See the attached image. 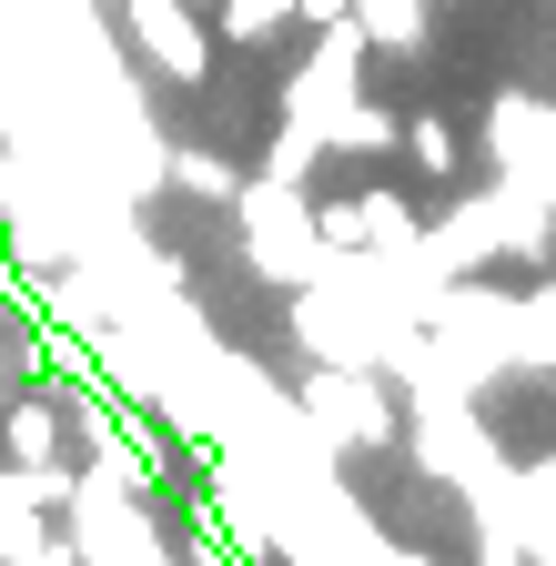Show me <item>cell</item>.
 <instances>
[{"label":"cell","mask_w":556,"mask_h":566,"mask_svg":"<svg viewBox=\"0 0 556 566\" xmlns=\"http://www.w3.org/2000/svg\"><path fill=\"white\" fill-rule=\"evenodd\" d=\"M405 446H415V465H426L436 485H455V495L506 485V455H496V436L475 424V395H436V405H415V415H405Z\"/></svg>","instance_id":"obj_4"},{"label":"cell","mask_w":556,"mask_h":566,"mask_svg":"<svg viewBox=\"0 0 556 566\" xmlns=\"http://www.w3.org/2000/svg\"><path fill=\"white\" fill-rule=\"evenodd\" d=\"M223 41H284L294 31V0H223Z\"/></svg>","instance_id":"obj_13"},{"label":"cell","mask_w":556,"mask_h":566,"mask_svg":"<svg viewBox=\"0 0 556 566\" xmlns=\"http://www.w3.org/2000/svg\"><path fill=\"white\" fill-rule=\"evenodd\" d=\"M172 556H182V566H243V556H233V546H223L213 526H202V516H182V536H172Z\"/></svg>","instance_id":"obj_16"},{"label":"cell","mask_w":556,"mask_h":566,"mask_svg":"<svg viewBox=\"0 0 556 566\" xmlns=\"http://www.w3.org/2000/svg\"><path fill=\"white\" fill-rule=\"evenodd\" d=\"M172 566H182V556H172Z\"/></svg>","instance_id":"obj_21"},{"label":"cell","mask_w":556,"mask_h":566,"mask_svg":"<svg viewBox=\"0 0 556 566\" xmlns=\"http://www.w3.org/2000/svg\"><path fill=\"white\" fill-rule=\"evenodd\" d=\"M294 415H304V436L334 446V455H375V446L405 436V415H395V395H385L375 365H314L294 385Z\"/></svg>","instance_id":"obj_2"},{"label":"cell","mask_w":556,"mask_h":566,"mask_svg":"<svg viewBox=\"0 0 556 566\" xmlns=\"http://www.w3.org/2000/svg\"><path fill=\"white\" fill-rule=\"evenodd\" d=\"M294 21H304V31H324V21H355V0H294Z\"/></svg>","instance_id":"obj_18"},{"label":"cell","mask_w":556,"mask_h":566,"mask_svg":"<svg viewBox=\"0 0 556 566\" xmlns=\"http://www.w3.org/2000/svg\"><path fill=\"white\" fill-rule=\"evenodd\" d=\"M324 153H334V142H324L314 122H284V132H273V153H263V172H284V182H304V172H314Z\"/></svg>","instance_id":"obj_14"},{"label":"cell","mask_w":556,"mask_h":566,"mask_svg":"<svg viewBox=\"0 0 556 566\" xmlns=\"http://www.w3.org/2000/svg\"><path fill=\"white\" fill-rule=\"evenodd\" d=\"M61 446H72V424H61L51 395H11L0 405V455L11 465H61Z\"/></svg>","instance_id":"obj_9"},{"label":"cell","mask_w":556,"mask_h":566,"mask_svg":"<svg viewBox=\"0 0 556 566\" xmlns=\"http://www.w3.org/2000/svg\"><path fill=\"white\" fill-rule=\"evenodd\" d=\"M365 51H375V41H365L355 21H324V31H314V61L284 82V122H314V132L334 142V122H344V112L375 102V92H365Z\"/></svg>","instance_id":"obj_5"},{"label":"cell","mask_w":556,"mask_h":566,"mask_svg":"<svg viewBox=\"0 0 556 566\" xmlns=\"http://www.w3.org/2000/svg\"><path fill=\"white\" fill-rule=\"evenodd\" d=\"M172 192H182V202H233V192H243V172H233V163H213V153H172Z\"/></svg>","instance_id":"obj_11"},{"label":"cell","mask_w":556,"mask_h":566,"mask_svg":"<svg viewBox=\"0 0 556 566\" xmlns=\"http://www.w3.org/2000/svg\"><path fill=\"white\" fill-rule=\"evenodd\" d=\"M0 11H11V0H0Z\"/></svg>","instance_id":"obj_20"},{"label":"cell","mask_w":556,"mask_h":566,"mask_svg":"<svg viewBox=\"0 0 556 566\" xmlns=\"http://www.w3.org/2000/svg\"><path fill=\"white\" fill-rule=\"evenodd\" d=\"M314 223H324V253H415V243H426V212H415L395 182H375V192H355V202H324L314 212Z\"/></svg>","instance_id":"obj_7"},{"label":"cell","mask_w":556,"mask_h":566,"mask_svg":"<svg viewBox=\"0 0 556 566\" xmlns=\"http://www.w3.org/2000/svg\"><path fill=\"white\" fill-rule=\"evenodd\" d=\"M233 233H243V263L263 283H284V294H304V283L324 273V223H314V192L284 182V172H253L233 192Z\"/></svg>","instance_id":"obj_1"},{"label":"cell","mask_w":556,"mask_h":566,"mask_svg":"<svg viewBox=\"0 0 556 566\" xmlns=\"http://www.w3.org/2000/svg\"><path fill=\"white\" fill-rule=\"evenodd\" d=\"M202 526H213L243 566H273V495L243 475V465H213V495H202V506H192Z\"/></svg>","instance_id":"obj_8"},{"label":"cell","mask_w":556,"mask_h":566,"mask_svg":"<svg viewBox=\"0 0 556 566\" xmlns=\"http://www.w3.org/2000/svg\"><path fill=\"white\" fill-rule=\"evenodd\" d=\"M122 51L143 61V71H162V82H202V71H213V21L192 11V0H122Z\"/></svg>","instance_id":"obj_6"},{"label":"cell","mask_w":556,"mask_h":566,"mask_svg":"<svg viewBox=\"0 0 556 566\" xmlns=\"http://www.w3.org/2000/svg\"><path fill=\"white\" fill-rule=\"evenodd\" d=\"M426 11L436 0H355V31L375 51H426Z\"/></svg>","instance_id":"obj_10"},{"label":"cell","mask_w":556,"mask_h":566,"mask_svg":"<svg viewBox=\"0 0 556 566\" xmlns=\"http://www.w3.org/2000/svg\"><path fill=\"white\" fill-rule=\"evenodd\" d=\"M72 546H82V566H172V526L153 516V495H132V485H112L102 465H82V485H72Z\"/></svg>","instance_id":"obj_3"},{"label":"cell","mask_w":556,"mask_h":566,"mask_svg":"<svg viewBox=\"0 0 556 566\" xmlns=\"http://www.w3.org/2000/svg\"><path fill=\"white\" fill-rule=\"evenodd\" d=\"M31 566H82V546H72V526H51V536L31 546Z\"/></svg>","instance_id":"obj_17"},{"label":"cell","mask_w":556,"mask_h":566,"mask_svg":"<svg viewBox=\"0 0 556 566\" xmlns=\"http://www.w3.org/2000/svg\"><path fill=\"white\" fill-rule=\"evenodd\" d=\"M51 536V506H21V495H0V566H31V546Z\"/></svg>","instance_id":"obj_15"},{"label":"cell","mask_w":556,"mask_h":566,"mask_svg":"<svg viewBox=\"0 0 556 566\" xmlns=\"http://www.w3.org/2000/svg\"><path fill=\"white\" fill-rule=\"evenodd\" d=\"M102 11H122V0H102Z\"/></svg>","instance_id":"obj_19"},{"label":"cell","mask_w":556,"mask_h":566,"mask_svg":"<svg viewBox=\"0 0 556 566\" xmlns=\"http://www.w3.org/2000/svg\"><path fill=\"white\" fill-rule=\"evenodd\" d=\"M405 153H415V172H426V182H445V172L465 163V142H455V122L426 112V122H405Z\"/></svg>","instance_id":"obj_12"}]
</instances>
